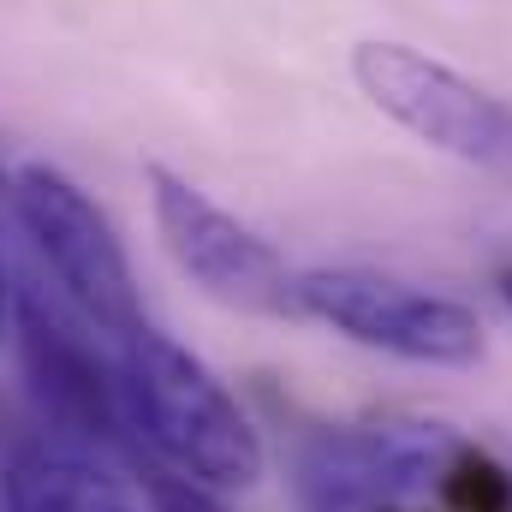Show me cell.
<instances>
[{
  "label": "cell",
  "mask_w": 512,
  "mask_h": 512,
  "mask_svg": "<svg viewBox=\"0 0 512 512\" xmlns=\"http://www.w3.org/2000/svg\"><path fill=\"white\" fill-rule=\"evenodd\" d=\"M120 417L179 477L209 489H251L262 477V441L239 399L215 382L203 358L149 322L120 334Z\"/></svg>",
  "instance_id": "obj_1"
},
{
  "label": "cell",
  "mask_w": 512,
  "mask_h": 512,
  "mask_svg": "<svg viewBox=\"0 0 512 512\" xmlns=\"http://www.w3.org/2000/svg\"><path fill=\"white\" fill-rule=\"evenodd\" d=\"M465 441L441 423H346L298 447V495L310 512L417 507L441 495Z\"/></svg>",
  "instance_id": "obj_2"
},
{
  "label": "cell",
  "mask_w": 512,
  "mask_h": 512,
  "mask_svg": "<svg viewBox=\"0 0 512 512\" xmlns=\"http://www.w3.org/2000/svg\"><path fill=\"white\" fill-rule=\"evenodd\" d=\"M12 221L30 233V245L54 268L60 292L78 304V316L102 334H131L143 322L137 280L114 221L54 167H24L12 179Z\"/></svg>",
  "instance_id": "obj_3"
},
{
  "label": "cell",
  "mask_w": 512,
  "mask_h": 512,
  "mask_svg": "<svg viewBox=\"0 0 512 512\" xmlns=\"http://www.w3.org/2000/svg\"><path fill=\"white\" fill-rule=\"evenodd\" d=\"M298 310L328 322L334 334L376 346L411 364H477L483 358V322L459 298L417 292L405 280L364 274V268H316L298 274Z\"/></svg>",
  "instance_id": "obj_4"
},
{
  "label": "cell",
  "mask_w": 512,
  "mask_h": 512,
  "mask_svg": "<svg viewBox=\"0 0 512 512\" xmlns=\"http://www.w3.org/2000/svg\"><path fill=\"white\" fill-rule=\"evenodd\" d=\"M149 191H155L161 245L185 280H197L215 304L245 316H304L298 274L280 262L268 239H256L245 221H233L221 203H209L197 185H185L167 167H149Z\"/></svg>",
  "instance_id": "obj_5"
},
{
  "label": "cell",
  "mask_w": 512,
  "mask_h": 512,
  "mask_svg": "<svg viewBox=\"0 0 512 512\" xmlns=\"http://www.w3.org/2000/svg\"><path fill=\"white\" fill-rule=\"evenodd\" d=\"M352 72L387 120L417 131L423 143L483 167L512 161V108L477 90L471 78H459L453 66H435L405 42H358Z\"/></svg>",
  "instance_id": "obj_6"
},
{
  "label": "cell",
  "mask_w": 512,
  "mask_h": 512,
  "mask_svg": "<svg viewBox=\"0 0 512 512\" xmlns=\"http://www.w3.org/2000/svg\"><path fill=\"white\" fill-rule=\"evenodd\" d=\"M18 352H24V382L36 393V411L60 435L108 441L120 429V382H108L96 346L54 304H42V292H24Z\"/></svg>",
  "instance_id": "obj_7"
},
{
  "label": "cell",
  "mask_w": 512,
  "mask_h": 512,
  "mask_svg": "<svg viewBox=\"0 0 512 512\" xmlns=\"http://www.w3.org/2000/svg\"><path fill=\"white\" fill-rule=\"evenodd\" d=\"M6 512H143L131 483L66 441H24L0 471Z\"/></svg>",
  "instance_id": "obj_8"
},
{
  "label": "cell",
  "mask_w": 512,
  "mask_h": 512,
  "mask_svg": "<svg viewBox=\"0 0 512 512\" xmlns=\"http://www.w3.org/2000/svg\"><path fill=\"white\" fill-rule=\"evenodd\" d=\"M441 495H447L453 512H512V477L501 471V465H489L483 453L465 447V453L453 459Z\"/></svg>",
  "instance_id": "obj_9"
},
{
  "label": "cell",
  "mask_w": 512,
  "mask_h": 512,
  "mask_svg": "<svg viewBox=\"0 0 512 512\" xmlns=\"http://www.w3.org/2000/svg\"><path fill=\"white\" fill-rule=\"evenodd\" d=\"M143 489H149L155 512H227L209 495V483L179 477V471H167V465H143Z\"/></svg>",
  "instance_id": "obj_10"
},
{
  "label": "cell",
  "mask_w": 512,
  "mask_h": 512,
  "mask_svg": "<svg viewBox=\"0 0 512 512\" xmlns=\"http://www.w3.org/2000/svg\"><path fill=\"white\" fill-rule=\"evenodd\" d=\"M495 286H501V298L512 304V262H501V268H495Z\"/></svg>",
  "instance_id": "obj_11"
},
{
  "label": "cell",
  "mask_w": 512,
  "mask_h": 512,
  "mask_svg": "<svg viewBox=\"0 0 512 512\" xmlns=\"http://www.w3.org/2000/svg\"><path fill=\"white\" fill-rule=\"evenodd\" d=\"M6 215H12V179L0 173V221H6Z\"/></svg>",
  "instance_id": "obj_12"
},
{
  "label": "cell",
  "mask_w": 512,
  "mask_h": 512,
  "mask_svg": "<svg viewBox=\"0 0 512 512\" xmlns=\"http://www.w3.org/2000/svg\"><path fill=\"white\" fill-rule=\"evenodd\" d=\"M0 328H6V274H0Z\"/></svg>",
  "instance_id": "obj_13"
},
{
  "label": "cell",
  "mask_w": 512,
  "mask_h": 512,
  "mask_svg": "<svg viewBox=\"0 0 512 512\" xmlns=\"http://www.w3.org/2000/svg\"><path fill=\"white\" fill-rule=\"evenodd\" d=\"M364 512H417V507H364Z\"/></svg>",
  "instance_id": "obj_14"
}]
</instances>
